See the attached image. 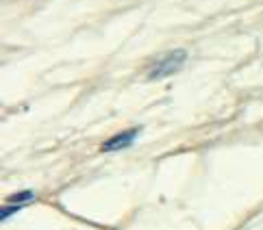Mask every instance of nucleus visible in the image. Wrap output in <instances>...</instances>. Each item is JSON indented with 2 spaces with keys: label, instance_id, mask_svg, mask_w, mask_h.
<instances>
[{
  "label": "nucleus",
  "instance_id": "1",
  "mask_svg": "<svg viewBox=\"0 0 263 230\" xmlns=\"http://www.w3.org/2000/svg\"><path fill=\"white\" fill-rule=\"evenodd\" d=\"M185 59H187V52L181 50V48H178V50H172V52H167V54H163V57L159 59L153 68H150L148 78H150V80H161V78H167V76L176 74V72L183 68Z\"/></svg>",
  "mask_w": 263,
  "mask_h": 230
},
{
  "label": "nucleus",
  "instance_id": "2",
  "mask_svg": "<svg viewBox=\"0 0 263 230\" xmlns=\"http://www.w3.org/2000/svg\"><path fill=\"white\" fill-rule=\"evenodd\" d=\"M139 133H142V128L135 126V128H128V131H122V133L114 135L111 139H107L105 143H102V152H118V150L128 148V145L137 139Z\"/></svg>",
  "mask_w": 263,
  "mask_h": 230
},
{
  "label": "nucleus",
  "instance_id": "3",
  "mask_svg": "<svg viewBox=\"0 0 263 230\" xmlns=\"http://www.w3.org/2000/svg\"><path fill=\"white\" fill-rule=\"evenodd\" d=\"M33 196H35L33 191H22V193H13V196L9 198V200H11L13 204H15V202H20V204H22V202H29V200H33Z\"/></svg>",
  "mask_w": 263,
  "mask_h": 230
},
{
  "label": "nucleus",
  "instance_id": "4",
  "mask_svg": "<svg viewBox=\"0 0 263 230\" xmlns=\"http://www.w3.org/2000/svg\"><path fill=\"white\" fill-rule=\"evenodd\" d=\"M17 211H22V204H11V206H5L3 211H0V219H3V222H5V219H9V217H11L13 213H17Z\"/></svg>",
  "mask_w": 263,
  "mask_h": 230
}]
</instances>
